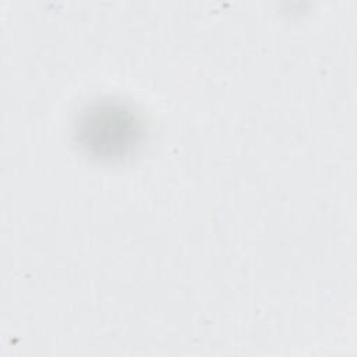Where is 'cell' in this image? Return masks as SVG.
<instances>
[{"label": "cell", "instance_id": "6da1fadb", "mask_svg": "<svg viewBox=\"0 0 357 357\" xmlns=\"http://www.w3.org/2000/svg\"><path fill=\"white\" fill-rule=\"evenodd\" d=\"M138 135L134 116L120 107H96L81 123V137L85 146L100 155L124 153Z\"/></svg>", "mask_w": 357, "mask_h": 357}]
</instances>
